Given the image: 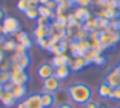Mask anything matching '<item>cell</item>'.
Segmentation results:
<instances>
[{"instance_id":"cell-1","label":"cell","mask_w":120,"mask_h":108,"mask_svg":"<svg viewBox=\"0 0 120 108\" xmlns=\"http://www.w3.org/2000/svg\"><path fill=\"white\" fill-rule=\"evenodd\" d=\"M70 100L74 102L75 104H85L92 99L93 91L92 89L84 82H75L71 84L67 89Z\"/></svg>"},{"instance_id":"cell-2","label":"cell","mask_w":120,"mask_h":108,"mask_svg":"<svg viewBox=\"0 0 120 108\" xmlns=\"http://www.w3.org/2000/svg\"><path fill=\"white\" fill-rule=\"evenodd\" d=\"M21 31V23L13 15H7L1 21V32L4 36L8 35H16L17 32Z\"/></svg>"},{"instance_id":"cell-3","label":"cell","mask_w":120,"mask_h":108,"mask_svg":"<svg viewBox=\"0 0 120 108\" xmlns=\"http://www.w3.org/2000/svg\"><path fill=\"white\" fill-rule=\"evenodd\" d=\"M60 86H61V81L56 76H52L47 80H43L41 90L43 93H52V94H54L56 91H58Z\"/></svg>"},{"instance_id":"cell-4","label":"cell","mask_w":120,"mask_h":108,"mask_svg":"<svg viewBox=\"0 0 120 108\" xmlns=\"http://www.w3.org/2000/svg\"><path fill=\"white\" fill-rule=\"evenodd\" d=\"M30 80L27 71H11V82L19 85H26Z\"/></svg>"},{"instance_id":"cell-5","label":"cell","mask_w":120,"mask_h":108,"mask_svg":"<svg viewBox=\"0 0 120 108\" xmlns=\"http://www.w3.org/2000/svg\"><path fill=\"white\" fill-rule=\"evenodd\" d=\"M38 76L41 80H47V79H49V77L54 76V67L50 63L44 62V63H41L38 67Z\"/></svg>"},{"instance_id":"cell-6","label":"cell","mask_w":120,"mask_h":108,"mask_svg":"<svg viewBox=\"0 0 120 108\" xmlns=\"http://www.w3.org/2000/svg\"><path fill=\"white\" fill-rule=\"evenodd\" d=\"M72 13H74V15H75V18L81 23V25H83V23H85L86 21H89L92 18V12L89 10V8L76 7L75 9H74Z\"/></svg>"},{"instance_id":"cell-7","label":"cell","mask_w":120,"mask_h":108,"mask_svg":"<svg viewBox=\"0 0 120 108\" xmlns=\"http://www.w3.org/2000/svg\"><path fill=\"white\" fill-rule=\"evenodd\" d=\"M23 102L27 108H44L41 103V94H38V93L30 94L27 98L23 99Z\"/></svg>"},{"instance_id":"cell-8","label":"cell","mask_w":120,"mask_h":108,"mask_svg":"<svg viewBox=\"0 0 120 108\" xmlns=\"http://www.w3.org/2000/svg\"><path fill=\"white\" fill-rule=\"evenodd\" d=\"M105 82H106L107 85H110L112 89L120 86V73L115 68L110 69V71L107 72L106 77H105Z\"/></svg>"},{"instance_id":"cell-9","label":"cell","mask_w":120,"mask_h":108,"mask_svg":"<svg viewBox=\"0 0 120 108\" xmlns=\"http://www.w3.org/2000/svg\"><path fill=\"white\" fill-rule=\"evenodd\" d=\"M14 40L17 41V44L25 46L27 50H29V49L32 46V40L30 39V36L27 35V32H25V31H22V30L14 35Z\"/></svg>"},{"instance_id":"cell-10","label":"cell","mask_w":120,"mask_h":108,"mask_svg":"<svg viewBox=\"0 0 120 108\" xmlns=\"http://www.w3.org/2000/svg\"><path fill=\"white\" fill-rule=\"evenodd\" d=\"M68 67H70L71 72H80L83 68L86 67L85 59L84 57H78V58H71L68 62Z\"/></svg>"},{"instance_id":"cell-11","label":"cell","mask_w":120,"mask_h":108,"mask_svg":"<svg viewBox=\"0 0 120 108\" xmlns=\"http://www.w3.org/2000/svg\"><path fill=\"white\" fill-rule=\"evenodd\" d=\"M35 40H41V39H48L49 37V26H35L34 31H32Z\"/></svg>"},{"instance_id":"cell-12","label":"cell","mask_w":120,"mask_h":108,"mask_svg":"<svg viewBox=\"0 0 120 108\" xmlns=\"http://www.w3.org/2000/svg\"><path fill=\"white\" fill-rule=\"evenodd\" d=\"M97 94L99 95L101 98H103V99H112V94H114V89H112L110 85H107L106 82H102L101 85L98 86V89H97Z\"/></svg>"},{"instance_id":"cell-13","label":"cell","mask_w":120,"mask_h":108,"mask_svg":"<svg viewBox=\"0 0 120 108\" xmlns=\"http://www.w3.org/2000/svg\"><path fill=\"white\" fill-rule=\"evenodd\" d=\"M12 94L16 98V100H22L27 94V87L26 85H19V84H13V87H12Z\"/></svg>"},{"instance_id":"cell-14","label":"cell","mask_w":120,"mask_h":108,"mask_svg":"<svg viewBox=\"0 0 120 108\" xmlns=\"http://www.w3.org/2000/svg\"><path fill=\"white\" fill-rule=\"evenodd\" d=\"M54 100H56V104L58 105H62L66 104V103L70 102V95H68L67 90H58V91L54 93Z\"/></svg>"},{"instance_id":"cell-15","label":"cell","mask_w":120,"mask_h":108,"mask_svg":"<svg viewBox=\"0 0 120 108\" xmlns=\"http://www.w3.org/2000/svg\"><path fill=\"white\" fill-rule=\"evenodd\" d=\"M0 102H1V104L4 105V107L9 108V107H13V105H16V98L13 97V94H12V91H7V90H4L3 95H1V98H0Z\"/></svg>"},{"instance_id":"cell-16","label":"cell","mask_w":120,"mask_h":108,"mask_svg":"<svg viewBox=\"0 0 120 108\" xmlns=\"http://www.w3.org/2000/svg\"><path fill=\"white\" fill-rule=\"evenodd\" d=\"M70 73H71V69H70V67H68V64H65V66H61V67H58V68H54V76L57 77L60 81L66 80L70 76Z\"/></svg>"},{"instance_id":"cell-17","label":"cell","mask_w":120,"mask_h":108,"mask_svg":"<svg viewBox=\"0 0 120 108\" xmlns=\"http://www.w3.org/2000/svg\"><path fill=\"white\" fill-rule=\"evenodd\" d=\"M70 57L67 54H63V55H53L52 61H50V64H52L54 68H58L61 66H65V64H68L70 62Z\"/></svg>"},{"instance_id":"cell-18","label":"cell","mask_w":120,"mask_h":108,"mask_svg":"<svg viewBox=\"0 0 120 108\" xmlns=\"http://www.w3.org/2000/svg\"><path fill=\"white\" fill-rule=\"evenodd\" d=\"M41 103L44 108H52L56 104L54 94H52V93H41Z\"/></svg>"},{"instance_id":"cell-19","label":"cell","mask_w":120,"mask_h":108,"mask_svg":"<svg viewBox=\"0 0 120 108\" xmlns=\"http://www.w3.org/2000/svg\"><path fill=\"white\" fill-rule=\"evenodd\" d=\"M83 28L88 31L89 33L93 32V31H98V17H92L89 21L83 23Z\"/></svg>"},{"instance_id":"cell-20","label":"cell","mask_w":120,"mask_h":108,"mask_svg":"<svg viewBox=\"0 0 120 108\" xmlns=\"http://www.w3.org/2000/svg\"><path fill=\"white\" fill-rule=\"evenodd\" d=\"M38 10H39V15H41V17H47V18H49V19L56 18L54 10H50L49 8H47L45 5H39V7H38Z\"/></svg>"},{"instance_id":"cell-21","label":"cell","mask_w":120,"mask_h":108,"mask_svg":"<svg viewBox=\"0 0 120 108\" xmlns=\"http://www.w3.org/2000/svg\"><path fill=\"white\" fill-rule=\"evenodd\" d=\"M17 45H18V44H17V41L14 40V39H7L3 43V50L14 53L16 49H17Z\"/></svg>"},{"instance_id":"cell-22","label":"cell","mask_w":120,"mask_h":108,"mask_svg":"<svg viewBox=\"0 0 120 108\" xmlns=\"http://www.w3.org/2000/svg\"><path fill=\"white\" fill-rule=\"evenodd\" d=\"M16 63H18L23 69H26L27 67L30 66V63H31L30 54H29V53H25V54H22V55H19V57H18V61H17Z\"/></svg>"},{"instance_id":"cell-23","label":"cell","mask_w":120,"mask_h":108,"mask_svg":"<svg viewBox=\"0 0 120 108\" xmlns=\"http://www.w3.org/2000/svg\"><path fill=\"white\" fill-rule=\"evenodd\" d=\"M25 15L27 17V19L36 21L38 18H39V10H38V7H30L29 9L25 12Z\"/></svg>"},{"instance_id":"cell-24","label":"cell","mask_w":120,"mask_h":108,"mask_svg":"<svg viewBox=\"0 0 120 108\" xmlns=\"http://www.w3.org/2000/svg\"><path fill=\"white\" fill-rule=\"evenodd\" d=\"M97 55H99V53L97 50H89L88 53L84 55V59H85V63H86V66H89V64H93V61H94V58H96Z\"/></svg>"},{"instance_id":"cell-25","label":"cell","mask_w":120,"mask_h":108,"mask_svg":"<svg viewBox=\"0 0 120 108\" xmlns=\"http://www.w3.org/2000/svg\"><path fill=\"white\" fill-rule=\"evenodd\" d=\"M29 8H30L29 0H18V1H17V9H18L19 12H23L25 13Z\"/></svg>"},{"instance_id":"cell-26","label":"cell","mask_w":120,"mask_h":108,"mask_svg":"<svg viewBox=\"0 0 120 108\" xmlns=\"http://www.w3.org/2000/svg\"><path fill=\"white\" fill-rule=\"evenodd\" d=\"M36 43H38V45H39L41 49L49 51V49H50V39L49 37H48V39H41V40H38Z\"/></svg>"},{"instance_id":"cell-27","label":"cell","mask_w":120,"mask_h":108,"mask_svg":"<svg viewBox=\"0 0 120 108\" xmlns=\"http://www.w3.org/2000/svg\"><path fill=\"white\" fill-rule=\"evenodd\" d=\"M106 9L120 10V0H109L106 4Z\"/></svg>"},{"instance_id":"cell-28","label":"cell","mask_w":120,"mask_h":108,"mask_svg":"<svg viewBox=\"0 0 120 108\" xmlns=\"http://www.w3.org/2000/svg\"><path fill=\"white\" fill-rule=\"evenodd\" d=\"M11 68H12V61L11 59H4V61L0 63V72L9 71Z\"/></svg>"},{"instance_id":"cell-29","label":"cell","mask_w":120,"mask_h":108,"mask_svg":"<svg viewBox=\"0 0 120 108\" xmlns=\"http://www.w3.org/2000/svg\"><path fill=\"white\" fill-rule=\"evenodd\" d=\"M105 63H106V57H105V54H99V55H97L96 58H94V61H93V64L97 66V67L103 66Z\"/></svg>"},{"instance_id":"cell-30","label":"cell","mask_w":120,"mask_h":108,"mask_svg":"<svg viewBox=\"0 0 120 108\" xmlns=\"http://www.w3.org/2000/svg\"><path fill=\"white\" fill-rule=\"evenodd\" d=\"M110 28L115 32H119L120 33V17L116 18V19H112L111 23H110Z\"/></svg>"},{"instance_id":"cell-31","label":"cell","mask_w":120,"mask_h":108,"mask_svg":"<svg viewBox=\"0 0 120 108\" xmlns=\"http://www.w3.org/2000/svg\"><path fill=\"white\" fill-rule=\"evenodd\" d=\"M50 19L47 17H41V15H39V18L36 19V25L38 26H50Z\"/></svg>"},{"instance_id":"cell-32","label":"cell","mask_w":120,"mask_h":108,"mask_svg":"<svg viewBox=\"0 0 120 108\" xmlns=\"http://www.w3.org/2000/svg\"><path fill=\"white\" fill-rule=\"evenodd\" d=\"M76 7H83V8H88L89 5L93 4V0H74Z\"/></svg>"},{"instance_id":"cell-33","label":"cell","mask_w":120,"mask_h":108,"mask_svg":"<svg viewBox=\"0 0 120 108\" xmlns=\"http://www.w3.org/2000/svg\"><path fill=\"white\" fill-rule=\"evenodd\" d=\"M111 40H112V48H115V46L120 43V33L112 31L111 32Z\"/></svg>"},{"instance_id":"cell-34","label":"cell","mask_w":120,"mask_h":108,"mask_svg":"<svg viewBox=\"0 0 120 108\" xmlns=\"http://www.w3.org/2000/svg\"><path fill=\"white\" fill-rule=\"evenodd\" d=\"M83 108H99V103L98 102H93V100H89L88 103L83 104Z\"/></svg>"},{"instance_id":"cell-35","label":"cell","mask_w":120,"mask_h":108,"mask_svg":"<svg viewBox=\"0 0 120 108\" xmlns=\"http://www.w3.org/2000/svg\"><path fill=\"white\" fill-rule=\"evenodd\" d=\"M25 53H27V49L25 48V46H22V45H17V49H16V51H14V54L16 55H22V54H25Z\"/></svg>"},{"instance_id":"cell-36","label":"cell","mask_w":120,"mask_h":108,"mask_svg":"<svg viewBox=\"0 0 120 108\" xmlns=\"http://www.w3.org/2000/svg\"><path fill=\"white\" fill-rule=\"evenodd\" d=\"M112 99L120 102V86L115 87L114 89V94H112Z\"/></svg>"},{"instance_id":"cell-37","label":"cell","mask_w":120,"mask_h":108,"mask_svg":"<svg viewBox=\"0 0 120 108\" xmlns=\"http://www.w3.org/2000/svg\"><path fill=\"white\" fill-rule=\"evenodd\" d=\"M45 7L49 8L50 10H56V8H57V3H56L54 0H49V1L45 4Z\"/></svg>"},{"instance_id":"cell-38","label":"cell","mask_w":120,"mask_h":108,"mask_svg":"<svg viewBox=\"0 0 120 108\" xmlns=\"http://www.w3.org/2000/svg\"><path fill=\"white\" fill-rule=\"evenodd\" d=\"M57 108H75V105L72 104V103H66V104H62V105H58Z\"/></svg>"},{"instance_id":"cell-39","label":"cell","mask_w":120,"mask_h":108,"mask_svg":"<svg viewBox=\"0 0 120 108\" xmlns=\"http://www.w3.org/2000/svg\"><path fill=\"white\" fill-rule=\"evenodd\" d=\"M30 7H39V0H29Z\"/></svg>"},{"instance_id":"cell-40","label":"cell","mask_w":120,"mask_h":108,"mask_svg":"<svg viewBox=\"0 0 120 108\" xmlns=\"http://www.w3.org/2000/svg\"><path fill=\"white\" fill-rule=\"evenodd\" d=\"M16 108H27V107H26V104H25L23 100H21V102H18L16 104Z\"/></svg>"},{"instance_id":"cell-41","label":"cell","mask_w":120,"mask_h":108,"mask_svg":"<svg viewBox=\"0 0 120 108\" xmlns=\"http://www.w3.org/2000/svg\"><path fill=\"white\" fill-rule=\"evenodd\" d=\"M5 17H7V15H5V13H4V10L0 8V22H1V21H3Z\"/></svg>"},{"instance_id":"cell-42","label":"cell","mask_w":120,"mask_h":108,"mask_svg":"<svg viewBox=\"0 0 120 108\" xmlns=\"http://www.w3.org/2000/svg\"><path fill=\"white\" fill-rule=\"evenodd\" d=\"M4 61V53H3V50H0V63Z\"/></svg>"},{"instance_id":"cell-43","label":"cell","mask_w":120,"mask_h":108,"mask_svg":"<svg viewBox=\"0 0 120 108\" xmlns=\"http://www.w3.org/2000/svg\"><path fill=\"white\" fill-rule=\"evenodd\" d=\"M49 0H39V5H45Z\"/></svg>"},{"instance_id":"cell-44","label":"cell","mask_w":120,"mask_h":108,"mask_svg":"<svg viewBox=\"0 0 120 108\" xmlns=\"http://www.w3.org/2000/svg\"><path fill=\"white\" fill-rule=\"evenodd\" d=\"M3 93H4V87H3V85L0 84V98H1V95H3Z\"/></svg>"},{"instance_id":"cell-45","label":"cell","mask_w":120,"mask_h":108,"mask_svg":"<svg viewBox=\"0 0 120 108\" xmlns=\"http://www.w3.org/2000/svg\"><path fill=\"white\" fill-rule=\"evenodd\" d=\"M114 68H115V69H116V71H117V72H119V73H120V64H117V66H115Z\"/></svg>"},{"instance_id":"cell-46","label":"cell","mask_w":120,"mask_h":108,"mask_svg":"<svg viewBox=\"0 0 120 108\" xmlns=\"http://www.w3.org/2000/svg\"><path fill=\"white\" fill-rule=\"evenodd\" d=\"M54 1L57 3V4H61V3H62V1H65V0H54Z\"/></svg>"},{"instance_id":"cell-47","label":"cell","mask_w":120,"mask_h":108,"mask_svg":"<svg viewBox=\"0 0 120 108\" xmlns=\"http://www.w3.org/2000/svg\"><path fill=\"white\" fill-rule=\"evenodd\" d=\"M99 108H105V105H102V104H99Z\"/></svg>"},{"instance_id":"cell-48","label":"cell","mask_w":120,"mask_h":108,"mask_svg":"<svg viewBox=\"0 0 120 108\" xmlns=\"http://www.w3.org/2000/svg\"><path fill=\"white\" fill-rule=\"evenodd\" d=\"M116 108H120V105H117V107H116Z\"/></svg>"},{"instance_id":"cell-49","label":"cell","mask_w":120,"mask_h":108,"mask_svg":"<svg viewBox=\"0 0 120 108\" xmlns=\"http://www.w3.org/2000/svg\"><path fill=\"white\" fill-rule=\"evenodd\" d=\"M117 64H120V61H119V63H117Z\"/></svg>"}]
</instances>
